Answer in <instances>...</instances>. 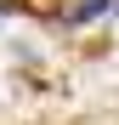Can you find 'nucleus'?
I'll return each instance as SVG.
<instances>
[{"label": "nucleus", "mask_w": 119, "mask_h": 125, "mask_svg": "<svg viewBox=\"0 0 119 125\" xmlns=\"http://www.w3.org/2000/svg\"><path fill=\"white\" fill-rule=\"evenodd\" d=\"M108 6H113V0H79V6H68V11H63V23H91V17H102Z\"/></svg>", "instance_id": "1"}]
</instances>
